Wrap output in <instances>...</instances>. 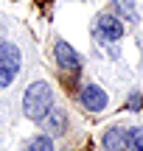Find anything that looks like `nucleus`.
I'll use <instances>...</instances> for the list:
<instances>
[{
    "label": "nucleus",
    "mask_w": 143,
    "mask_h": 151,
    "mask_svg": "<svg viewBox=\"0 0 143 151\" xmlns=\"http://www.w3.org/2000/svg\"><path fill=\"white\" fill-rule=\"evenodd\" d=\"M53 53H56V62H59L65 70H79V67H82V56H79L67 42H56Z\"/></svg>",
    "instance_id": "423d86ee"
},
{
    "label": "nucleus",
    "mask_w": 143,
    "mask_h": 151,
    "mask_svg": "<svg viewBox=\"0 0 143 151\" xmlns=\"http://www.w3.org/2000/svg\"><path fill=\"white\" fill-rule=\"evenodd\" d=\"M107 151H129V129H121V126H112V129L104 132L101 137Z\"/></svg>",
    "instance_id": "39448f33"
},
{
    "label": "nucleus",
    "mask_w": 143,
    "mask_h": 151,
    "mask_svg": "<svg viewBox=\"0 0 143 151\" xmlns=\"http://www.w3.org/2000/svg\"><path fill=\"white\" fill-rule=\"evenodd\" d=\"M20 73V50L14 45H0V87H9Z\"/></svg>",
    "instance_id": "f03ea898"
},
{
    "label": "nucleus",
    "mask_w": 143,
    "mask_h": 151,
    "mask_svg": "<svg viewBox=\"0 0 143 151\" xmlns=\"http://www.w3.org/2000/svg\"><path fill=\"white\" fill-rule=\"evenodd\" d=\"M112 9H115L118 11V14H121V17H126V20H138V11H135L132 9V3H129V0H112Z\"/></svg>",
    "instance_id": "6e6552de"
},
{
    "label": "nucleus",
    "mask_w": 143,
    "mask_h": 151,
    "mask_svg": "<svg viewBox=\"0 0 143 151\" xmlns=\"http://www.w3.org/2000/svg\"><path fill=\"white\" fill-rule=\"evenodd\" d=\"M140 95H132V101H129V109H140Z\"/></svg>",
    "instance_id": "9b49d317"
},
{
    "label": "nucleus",
    "mask_w": 143,
    "mask_h": 151,
    "mask_svg": "<svg viewBox=\"0 0 143 151\" xmlns=\"http://www.w3.org/2000/svg\"><path fill=\"white\" fill-rule=\"evenodd\" d=\"M129 151H143V129L129 132Z\"/></svg>",
    "instance_id": "9d476101"
},
{
    "label": "nucleus",
    "mask_w": 143,
    "mask_h": 151,
    "mask_svg": "<svg viewBox=\"0 0 143 151\" xmlns=\"http://www.w3.org/2000/svg\"><path fill=\"white\" fill-rule=\"evenodd\" d=\"M25 151H53V140H51V137H34L31 143H28L25 146Z\"/></svg>",
    "instance_id": "1a4fd4ad"
},
{
    "label": "nucleus",
    "mask_w": 143,
    "mask_h": 151,
    "mask_svg": "<svg viewBox=\"0 0 143 151\" xmlns=\"http://www.w3.org/2000/svg\"><path fill=\"white\" fill-rule=\"evenodd\" d=\"M51 109H53V90L45 81H34L22 95V112L31 120H42Z\"/></svg>",
    "instance_id": "f257e3e1"
},
{
    "label": "nucleus",
    "mask_w": 143,
    "mask_h": 151,
    "mask_svg": "<svg viewBox=\"0 0 143 151\" xmlns=\"http://www.w3.org/2000/svg\"><path fill=\"white\" fill-rule=\"evenodd\" d=\"M39 123H42L51 134H62V132L67 129V118H65V112H59V109H51V112L45 115Z\"/></svg>",
    "instance_id": "0eeeda50"
},
{
    "label": "nucleus",
    "mask_w": 143,
    "mask_h": 151,
    "mask_svg": "<svg viewBox=\"0 0 143 151\" xmlns=\"http://www.w3.org/2000/svg\"><path fill=\"white\" fill-rule=\"evenodd\" d=\"M79 101H82V106L87 109V112H101V109L107 106V92L101 90V87H95V84H87L79 92Z\"/></svg>",
    "instance_id": "7ed1b4c3"
},
{
    "label": "nucleus",
    "mask_w": 143,
    "mask_h": 151,
    "mask_svg": "<svg viewBox=\"0 0 143 151\" xmlns=\"http://www.w3.org/2000/svg\"><path fill=\"white\" fill-rule=\"evenodd\" d=\"M95 31H98L101 39L115 42V39L124 37V22L118 20V17H112V14H101L98 20H95Z\"/></svg>",
    "instance_id": "20e7f679"
}]
</instances>
